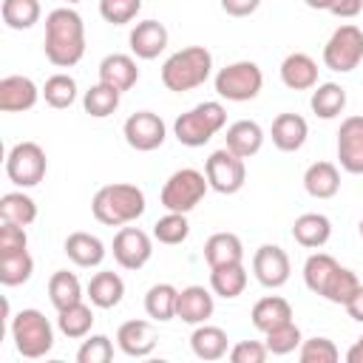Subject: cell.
<instances>
[{"label": "cell", "instance_id": "1", "mask_svg": "<svg viewBox=\"0 0 363 363\" xmlns=\"http://www.w3.org/2000/svg\"><path fill=\"white\" fill-rule=\"evenodd\" d=\"M43 51L57 68H71L85 57V23L71 6H60L45 14Z\"/></svg>", "mask_w": 363, "mask_h": 363}, {"label": "cell", "instance_id": "2", "mask_svg": "<svg viewBox=\"0 0 363 363\" xmlns=\"http://www.w3.org/2000/svg\"><path fill=\"white\" fill-rule=\"evenodd\" d=\"M145 193L142 187L136 184H128V182H113V184H105L94 193L91 199V213L99 224L105 227H125V224H133L142 213H145Z\"/></svg>", "mask_w": 363, "mask_h": 363}, {"label": "cell", "instance_id": "3", "mask_svg": "<svg viewBox=\"0 0 363 363\" xmlns=\"http://www.w3.org/2000/svg\"><path fill=\"white\" fill-rule=\"evenodd\" d=\"M210 74H213V54L204 45L179 48L162 62V85L173 94H187L204 85Z\"/></svg>", "mask_w": 363, "mask_h": 363}, {"label": "cell", "instance_id": "4", "mask_svg": "<svg viewBox=\"0 0 363 363\" xmlns=\"http://www.w3.org/2000/svg\"><path fill=\"white\" fill-rule=\"evenodd\" d=\"M227 125V108L216 99L199 102L196 108L184 111L182 116H176L173 122V136L179 139V145L184 147H201L207 145L221 128Z\"/></svg>", "mask_w": 363, "mask_h": 363}, {"label": "cell", "instance_id": "5", "mask_svg": "<svg viewBox=\"0 0 363 363\" xmlns=\"http://www.w3.org/2000/svg\"><path fill=\"white\" fill-rule=\"evenodd\" d=\"M9 332L14 340V349L28 360L45 357L54 346V326L40 309H20L9 320Z\"/></svg>", "mask_w": 363, "mask_h": 363}, {"label": "cell", "instance_id": "6", "mask_svg": "<svg viewBox=\"0 0 363 363\" xmlns=\"http://www.w3.org/2000/svg\"><path fill=\"white\" fill-rule=\"evenodd\" d=\"M210 190V182L201 170L196 167H182L176 173L167 176L164 187H162V207L170 213H190Z\"/></svg>", "mask_w": 363, "mask_h": 363}, {"label": "cell", "instance_id": "7", "mask_svg": "<svg viewBox=\"0 0 363 363\" xmlns=\"http://www.w3.org/2000/svg\"><path fill=\"white\" fill-rule=\"evenodd\" d=\"M264 74L252 60H238L216 74V94L227 102H250L261 94Z\"/></svg>", "mask_w": 363, "mask_h": 363}, {"label": "cell", "instance_id": "8", "mask_svg": "<svg viewBox=\"0 0 363 363\" xmlns=\"http://www.w3.org/2000/svg\"><path fill=\"white\" fill-rule=\"evenodd\" d=\"M363 62V31L354 23H343L323 45V65L337 74H349Z\"/></svg>", "mask_w": 363, "mask_h": 363}, {"label": "cell", "instance_id": "9", "mask_svg": "<svg viewBox=\"0 0 363 363\" xmlns=\"http://www.w3.org/2000/svg\"><path fill=\"white\" fill-rule=\"evenodd\" d=\"M48 159L37 142H17L6 156V176L17 187H37L45 179Z\"/></svg>", "mask_w": 363, "mask_h": 363}, {"label": "cell", "instance_id": "10", "mask_svg": "<svg viewBox=\"0 0 363 363\" xmlns=\"http://www.w3.org/2000/svg\"><path fill=\"white\" fill-rule=\"evenodd\" d=\"M204 176L210 182V190L221 193V196H233L244 187L247 182V164L241 156H235L227 147H218L207 156L204 162Z\"/></svg>", "mask_w": 363, "mask_h": 363}, {"label": "cell", "instance_id": "11", "mask_svg": "<svg viewBox=\"0 0 363 363\" xmlns=\"http://www.w3.org/2000/svg\"><path fill=\"white\" fill-rule=\"evenodd\" d=\"M122 136H125V142H128L133 150L150 153V150H156V147L164 145V139H167V125H164L162 116L153 113V111H136V113H130V116L125 119Z\"/></svg>", "mask_w": 363, "mask_h": 363}, {"label": "cell", "instance_id": "12", "mask_svg": "<svg viewBox=\"0 0 363 363\" xmlns=\"http://www.w3.org/2000/svg\"><path fill=\"white\" fill-rule=\"evenodd\" d=\"M113 261L122 267V269H142L150 255H153V238L139 230V227H119V233L113 235Z\"/></svg>", "mask_w": 363, "mask_h": 363}, {"label": "cell", "instance_id": "13", "mask_svg": "<svg viewBox=\"0 0 363 363\" xmlns=\"http://www.w3.org/2000/svg\"><path fill=\"white\" fill-rule=\"evenodd\" d=\"M289 272H292V264H289V255L286 250H281L278 244H261L252 255V275L261 286L267 289H278L289 281Z\"/></svg>", "mask_w": 363, "mask_h": 363}, {"label": "cell", "instance_id": "14", "mask_svg": "<svg viewBox=\"0 0 363 363\" xmlns=\"http://www.w3.org/2000/svg\"><path fill=\"white\" fill-rule=\"evenodd\" d=\"M337 162L346 173L363 176V116H346L337 130Z\"/></svg>", "mask_w": 363, "mask_h": 363}, {"label": "cell", "instance_id": "15", "mask_svg": "<svg viewBox=\"0 0 363 363\" xmlns=\"http://www.w3.org/2000/svg\"><path fill=\"white\" fill-rule=\"evenodd\" d=\"M40 96H43V88H37V82L31 77L9 74V77L0 79V111L3 113L31 111Z\"/></svg>", "mask_w": 363, "mask_h": 363}, {"label": "cell", "instance_id": "16", "mask_svg": "<svg viewBox=\"0 0 363 363\" xmlns=\"http://www.w3.org/2000/svg\"><path fill=\"white\" fill-rule=\"evenodd\" d=\"M159 343V332L150 320H125L119 329H116V346L122 354L128 357H147Z\"/></svg>", "mask_w": 363, "mask_h": 363}, {"label": "cell", "instance_id": "17", "mask_svg": "<svg viewBox=\"0 0 363 363\" xmlns=\"http://www.w3.org/2000/svg\"><path fill=\"white\" fill-rule=\"evenodd\" d=\"M216 312V301H213V292L199 286V284H190L184 289H179V303H176V318L190 323V326H199V323H207Z\"/></svg>", "mask_w": 363, "mask_h": 363}, {"label": "cell", "instance_id": "18", "mask_svg": "<svg viewBox=\"0 0 363 363\" xmlns=\"http://www.w3.org/2000/svg\"><path fill=\"white\" fill-rule=\"evenodd\" d=\"M167 37L170 34H167L164 23H159V20H142V23H136L130 28L128 43H130L133 57H139V60H156L167 48Z\"/></svg>", "mask_w": 363, "mask_h": 363}, {"label": "cell", "instance_id": "19", "mask_svg": "<svg viewBox=\"0 0 363 363\" xmlns=\"http://www.w3.org/2000/svg\"><path fill=\"white\" fill-rule=\"evenodd\" d=\"M281 82L289 91H312L318 85V62L303 51L286 54L281 62Z\"/></svg>", "mask_w": 363, "mask_h": 363}, {"label": "cell", "instance_id": "20", "mask_svg": "<svg viewBox=\"0 0 363 363\" xmlns=\"http://www.w3.org/2000/svg\"><path fill=\"white\" fill-rule=\"evenodd\" d=\"M269 136H272V145L284 153H295L303 147L306 136H309V125L301 113H278L272 119V128H269Z\"/></svg>", "mask_w": 363, "mask_h": 363}, {"label": "cell", "instance_id": "21", "mask_svg": "<svg viewBox=\"0 0 363 363\" xmlns=\"http://www.w3.org/2000/svg\"><path fill=\"white\" fill-rule=\"evenodd\" d=\"M99 82L116 88L119 94L130 91L139 82V68L130 54H108L99 62Z\"/></svg>", "mask_w": 363, "mask_h": 363}, {"label": "cell", "instance_id": "22", "mask_svg": "<svg viewBox=\"0 0 363 363\" xmlns=\"http://www.w3.org/2000/svg\"><path fill=\"white\" fill-rule=\"evenodd\" d=\"M264 145V128L255 122V119H238L227 128V136H224V147L233 150L235 156L241 159H250L261 150Z\"/></svg>", "mask_w": 363, "mask_h": 363}, {"label": "cell", "instance_id": "23", "mask_svg": "<svg viewBox=\"0 0 363 363\" xmlns=\"http://www.w3.org/2000/svg\"><path fill=\"white\" fill-rule=\"evenodd\" d=\"M292 238L306 250H320L332 238V221L323 213H301L292 221Z\"/></svg>", "mask_w": 363, "mask_h": 363}, {"label": "cell", "instance_id": "24", "mask_svg": "<svg viewBox=\"0 0 363 363\" xmlns=\"http://www.w3.org/2000/svg\"><path fill=\"white\" fill-rule=\"evenodd\" d=\"M190 349L199 360H221L224 354H230V337L221 326L199 323L190 335Z\"/></svg>", "mask_w": 363, "mask_h": 363}, {"label": "cell", "instance_id": "25", "mask_svg": "<svg viewBox=\"0 0 363 363\" xmlns=\"http://www.w3.org/2000/svg\"><path fill=\"white\" fill-rule=\"evenodd\" d=\"M204 261L207 267H227V264H244V244L235 233H213L204 241Z\"/></svg>", "mask_w": 363, "mask_h": 363}, {"label": "cell", "instance_id": "26", "mask_svg": "<svg viewBox=\"0 0 363 363\" xmlns=\"http://www.w3.org/2000/svg\"><path fill=\"white\" fill-rule=\"evenodd\" d=\"M62 250H65V255H68L77 267H85V269L99 267V264L105 261V244H102L96 235L82 233V230L71 233V235L65 238Z\"/></svg>", "mask_w": 363, "mask_h": 363}, {"label": "cell", "instance_id": "27", "mask_svg": "<svg viewBox=\"0 0 363 363\" xmlns=\"http://www.w3.org/2000/svg\"><path fill=\"white\" fill-rule=\"evenodd\" d=\"M122 295H125V281L113 269H102V272H96L88 281V301L96 309H113V306H119Z\"/></svg>", "mask_w": 363, "mask_h": 363}, {"label": "cell", "instance_id": "28", "mask_svg": "<svg viewBox=\"0 0 363 363\" xmlns=\"http://www.w3.org/2000/svg\"><path fill=\"white\" fill-rule=\"evenodd\" d=\"M303 190L312 199H332L340 190V170L332 162H312L303 173Z\"/></svg>", "mask_w": 363, "mask_h": 363}, {"label": "cell", "instance_id": "29", "mask_svg": "<svg viewBox=\"0 0 363 363\" xmlns=\"http://www.w3.org/2000/svg\"><path fill=\"white\" fill-rule=\"evenodd\" d=\"M250 318H252V326H255L258 332H269V329H275V326L292 320V306H289V301L281 298V295H267V298L255 301Z\"/></svg>", "mask_w": 363, "mask_h": 363}, {"label": "cell", "instance_id": "30", "mask_svg": "<svg viewBox=\"0 0 363 363\" xmlns=\"http://www.w3.org/2000/svg\"><path fill=\"white\" fill-rule=\"evenodd\" d=\"M309 108L320 119H335L346 108V88L337 82H318L309 96Z\"/></svg>", "mask_w": 363, "mask_h": 363}, {"label": "cell", "instance_id": "31", "mask_svg": "<svg viewBox=\"0 0 363 363\" xmlns=\"http://www.w3.org/2000/svg\"><path fill=\"white\" fill-rule=\"evenodd\" d=\"M176 303H179V289L167 281L162 284H153L147 292H145V312L150 320H173L176 318Z\"/></svg>", "mask_w": 363, "mask_h": 363}, {"label": "cell", "instance_id": "32", "mask_svg": "<svg viewBox=\"0 0 363 363\" xmlns=\"http://www.w3.org/2000/svg\"><path fill=\"white\" fill-rule=\"evenodd\" d=\"M210 289L213 295L233 301L247 289V269L244 264H227V267H213L210 269Z\"/></svg>", "mask_w": 363, "mask_h": 363}, {"label": "cell", "instance_id": "33", "mask_svg": "<svg viewBox=\"0 0 363 363\" xmlns=\"http://www.w3.org/2000/svg\"><path fill=\"white\" fill-rule=\"evenodd\" d=\"M91 326H94V309L79 301V303H71L65 309L57 312V329L71 337V340H79V337H88L91 335Z\"/></svg>", "mask_w": 363, "mask_h": 363}, {"label": "cell", "instance_id": "34", "mask_svg": "<svg viewBox=\"0 0 363 363\" xmlns=\"http://www.w3.org/2000/svg\"><path fill=\"white\" fill-rule=\"evenodd\" d=\"M48 301H51V306L57 312L65 309V306H71V303H79L82 301V284H79V278L74 272H68V269H57L48 278Z\"/></svg>", "mask_w": 363, "mask_h": 363}, {"label": "cell", "instance_id": "35", "mask_svg": "<svg viewBox=\"0 0 363 363\" xmlns=\"http://www.w3.org/2000/svg\"><path fill=\"white\" fill-rule=\"evenodd\" d=\"M0 218L3 221H14L20 227H28L37 221V204L28 193L23 190H11V193H3L0 199Z\"/></svg>", "mask_w": 363, "mask_h": 363}, {"label": "cell", "instance_id": "36", "mask_svg": "<svg viewBox=\"0 0 363 363\" xmlns=\"http://www.w3.org/2000/svg\"><path fill=\"white\" fill-rule=\"evenodd\" d=\"M340 264L329 252H312L303 261V284H306V289L315 292V295H323V289H326V284H329V278H332V272Z\"/></svg>", "mask_w": 363, "mask_h": 363}, {"label": "cell", "instance_id": "37", "mask_svg": "<svg viewBox=\"0 0 363 363\" xmlns=\"http://www.w3.org/2000/svg\"><path fill=\"white\" fill-rule=\"evenodd\" d=\"M119 99H122V94H119L116 88H111V85H105V82H96V85H91V88L85 91L82 108H85L88 116L105 119V116H111V113L119 108Z\"/></svg>", "mask_w": 363, "mask_h": 363}, {"label": "cell", "instance_id": "38", "mask_svg": "<svg viewBox=\"0 0 363 363\" xmlns=\"http://www.w3.org/2000/svg\"><path fill=\"white\" fill-rule=\"evenodd\" d=\"M43 99L57 111L71 108L77 102V79L71 74H51L43 85Z\"/></svg>", "mask_w": 363, "mask_h": 363}, {"label": "cell", "instance_id": "39", "mask_svg": "<svg viewBox=\"0 0 363 363\" xmlns=\"http://www.w3.org/2000/svg\"><path fill=\"white\" fill-rule=\"evenodd\" d=\"M0 14H3V23L9 28L26 31L40 20L43 9H40V0H3Z\"/></svg>", "mask_w": 363, "mask_h": 363}, {"label": "cell", "instance_id": "40", "mask_svg": "<svg viewBox=\"0 0 363 363\" xmlns=\"http://www.w3.org/2000/svg\"><path fill=\"white\" fill-rule=\"evenodd\" d=\"M31 275H34V258L28 255V250L0 255V284L3 286H20Z\"/></svg>", "mask_w": 363, "mask_h": 363}, {"label": "cell", "instance_id": "41", "mask_svg": "<svg viewBox=\"0 0 363 363\" xmlns=\"http://www.w3.org/2000/svg\"><path fill=\"white\" fill-rule=\"evenodd\" d=\"M357 289H360V278L354 275V269H349V267H337V269L332 272V278H329V284H326V289H323L320 298H326L329 303L346 306L349 298H352Z\"/></svg>", "mask_w": 363, "mask_h": 363}, {"label": "cell", "instance_id": "42", "mask_svg": "<svg viewBox=\"0 0 363 363\" xmlns=\"http://www.w3.org/2000/svg\"><path fill=\"white\" fill-rule=\"evenodd\" d=\"M190 235V224H187V213H170L162 216L156 224H153V238L159 244H167V247H176L182 241H187Z\"/></svg>", "mask_w": 363, "mask_h": 363}, {"label": "cell", "instance_id": "43", "mask_svg": "<svg viewBox=\"0 0 363 363\" xmlns=\"http://www.w3.org/2000/svg\"><path fill=\"white\" fill-rule=\"evenodd\" d=\"M264 343H267L269 354H289V352H295L303 343V337H301L298 323L295 320H286V323L264 332Z\"/></svg>", "mask_w": 363, "mask_h": 363}, {"label": "cell", "instance_id": "44", "mask_svg": "<svg viewBox=\"0 0 363 363\" xmlns=\"http://www.w3.org/2000/svg\"><path fill=\"white\" fill-rule=\"evenodd\" d=\"M111 360H113V343L108 335H88L77 349V363H111Z\"/></svg>", "mask_w": 363, "mask_h": 363}, {"label": "cell", "instance_id": "45", "mask_svg": "<svg viewBox=\"0 0 363 363\" xmlns=\"http://www.w3.org/2000/svg\"><path fill=\"white\" fill-rule=\"evenodd\" d=\"M298 357L301 363H335L340 357L335 340L329 337H309L298 346Z\"/></svg>", "mask_w": 363, "mask_h": 363}, {"label": "cell", "instance_id": "46", "mask_svg": "<svg viewBox=\"0 0 363 363\" xmlns=\"http://www.w3.org/2000/svg\"><path fill=\"white\" fill-rule=\"evenodd\" d=\"M142 11V0H99V14L111 26H128Z\"/></svg>", "mask_w": 363, "mask_h": 363}, {"label": "cell", "instance_id": "47", "mask_svg": "<svg viewBox=\"0 0 363 363\" xmlns=\"http://www.w3.org/2000/svg\"><path fill=\"white\" fill-rule=\"evenodd\" d=\"M23 250H28L26 227H20L14 221H3V227H0V255H11V252H23Z\"/></svg>", "mask_w": 363, "mask_h": 363}, {"label": "cell", "instance_id": "48", "mask_svg": "<svg viewBox=\"0 0 363 363\" xmlns=\"http://www.w3.org/2000/svg\"><path fill=\"white\" fill-rule=\"evenodd\" d=\"M267 354H269V349L261 340H238L230 349V360L233 363H264Z\"/></svg>", "mask_w": 363, "mask_h": 363}, {"label": "cell", "instance_id": "49", "mask_svg": "<svg viewBox=\"0 0 363 363\" xmlns=\"http://www.w3.org/2000/svg\"><path fill=\"white\" fill-rule=\"evenodd\" d=\"M261 0H221V11L230 17H250L255 14Z\"/></svg>", "mask_w": 363, "mask_h": 363}, {"label": "cell", "instance_id": "50", "mask_svg": "<svg viewBox=\"0 0 363 363\" xmlns=\"http://www.w3.org/2000/svg\"><path fill=\"white\" fill-rule=\"evenodd\" d=\"M329 11L335 17H340V20H352V17H357L363 11V0H335Z\"/></svg>", "mask_w": 363, "mask_h": 363}, {"label": "cell", "instance_id": "51", "mask_svg": "<svg viewBox=\"0 0 363 363\" xmlns=\"http://www.w3.org/2000/svg\"><path fill=\"white\" fill-rule=\"evenodd\" d=\"M346 312H349V318L352 320H357V323H363V284H360V289L349 298V303H346Z\"/></svg>", "mask_w": 363, "mask_h": 363}, {"label": "cell", "instance_id": "52", "mask_svg": "<svg viewBox=\"0 0 363 363\" xmlns=\"http://www.w3.org/2000/svg\"><path fill=\"white\" fill-rule=\"evenodd\" d=\"M346 363H363V335L349 346V352H346Z\"/></svg>", "mask_w": 363, "mask_h": 363}, {"label": "cell", "instance_id": "53", "mask_svg": "<svg viewBox=\"0 0 363 363\" xmlns=\"http://www.w3.org/2000/svg\"><path fill=\"white\" fill-rule=\"evenodd\" d=\"M303 3H306L309 9H315V11H329L335 0H303Z\"/></svg>", "mask_w": 363, "mask_h": 363}, {"label": "cell", "instance_id": "54", "mask_svg": "<svg viewBox=\"0 0 363 363\" xmlns=\"http://www.w3.org/2000/svg\"><path fill=\"white\" fill-rule=\"evenodd\" d=\"M62 3H68V6H77V3H82V0H62Z\"/></svg>", "mask_w": 363, "mask_h": 363}, {"label": "cell", "instance_id": "55", "mask_svg": "<svg viewBox=\"0 0 363 363\" xmlns=\"http://www.w3.org/2000/svg\"><path fill=\"white\" fill-rule=\"evenodd\" d=\"M357 230H360V238H363V218H360V224H357Z\"/></svg>", "mask_w": 363, "mask_h": 363}]
</instances>
